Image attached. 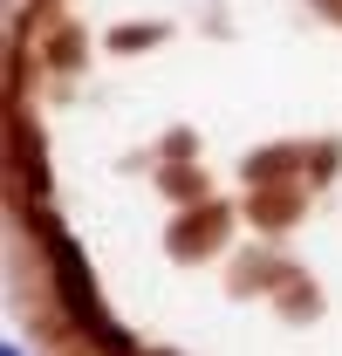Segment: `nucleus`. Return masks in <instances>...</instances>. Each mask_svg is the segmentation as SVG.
<instances>
[{"label": "nucleus", "instance_id": "obj_1", "mask_svg": "<svg viewBox=\"0 0 342 356\" xmlns=\"http://www.w3.org/2000/svg\"><path fill=\"white\" fill-rule=\"evenodd\" d=\"M42 247H48V261H55L62 295H69V315L83 322L89 336H103V350H130V336H124V329H110V315H103V302H96V281H89V267H83V247H76L55 220H42Z\"/></svg>", "mask_w": 342, "mask_h": 356}]
</instances>
